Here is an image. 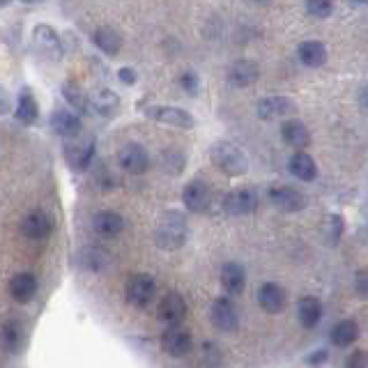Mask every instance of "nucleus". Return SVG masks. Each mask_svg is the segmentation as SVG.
<instances>
[{
    "label": "nucleus",
    "instance_id": "obj_1",
    "mask_svg": "<svg viewBox=\"0 0 368 368\" xmlns=\"http://www.w3.org/2000/svg\"><path fill=\"white\" fill-rule=\"evenodd\" d=\"M187 217L177 209H168L161 214V219L157 221L155 228V242L163 251H177L180 246L187 242Z\"/></svg>",
    "mask_w": 368,
    "mask_h": 368
},
{
    "label": "nucleus",
    "instance_id": "obj_2",
    "mask_svg": "<svg viewBox=\"0 0 368 368\" xmlns=\"http://www.w3.org/2000/svg\"><path fill=\"white\" fill-rule=\"evenodd\" d=\"M209 159H212L214 168L228 177H242L249 173V157H246V152L231 141L214 143L212 150H209Z\"/></svg>",
    "mask_w": 368,
    "mask_h": 368
},
{
    "label": "nucleus",
    "instance_id": "obj_3",
    "mask_svg": "<svg viewBox=\"0 0 368 368\" xmlns=\"http://www.w3.org/2000/svg\"><path fill=\"white\" fill-rule=\"evenodd\" d=\"M157 297V281L150 274H131L124 283V300L129 306L145 308Z\"/></svg>",
    "mask_w": 368,
    "mask_h": 368
},
{
    "label": "nucleus",
    "instance_id": "obj_4",
    "mask_svg": "<svg viewBox=\"0 0 368 368\" xmlns=\"http://www.w3.org/2000/svg\"><path fill=\"white\" fill-rule=\"evenodd\" d=\"M94 152H97V141L90 136H76L67 138L65 143V159L72 170H86L90 168V163L94 159Z\"/></svg>",
    "mask_w": 368,
    "mask_h": 368
},
{
    "label": "nucleus",
    "instance_id": "obj_5",
    "mask_svg": "<svg viewBox=\"0 0 368 368\" xmlns=\"http://www.w3.org/2000/svg\"><path fill=\"white\" fill-rule=\"evenodd\" d=\"M194 347V336L182 322L177 325H166L161 332V350L170 357H187Z\"/></svg>",
    "mask_w": 368,
    "mask_h": 368
},
{
    "label": "nucleus",
    "instance_id": "obj_6",
    "mask_svg": "<svg viewBox=\"0 0 368 368\" xmlns=\"http://www.w3.org/2000/svg\"><path fill=\"white\" fill-rule=\"evenodd\" d=\"M221 207L231 217H249L258 209V194L253 189H233L224 196Z\"/></svg>",
    "mask_w": 368,
    "mask_h": 368
},
{
    "label": "nucleus",
    "instance_id": "obj_7",
    "mask_svg": "<svg viewBox=\"0 0 368 368\" xmlns=\"http://www.w3.org/2000/svg\"><path fill=\"white\" fill-rule=\"evenodd\" d=\"M267 198L281 212H302L306 207V194L290 187V184H274V187H270Z\"/></svg>",
    "mask_w": 368,
    "mask_h": 368
},
{
    "label": "nucleus",
    "instance_id": "obj_8",
    "mask_svg": "<svg viewBox=\"0 0 368 368\" xmlns=\"http://www.w3.org/2000/svg\"><path fill=\"white\" fill-rule=\"evenodd\" d=\"M209 320H212V325L224 334L237 332L239 313H237V306L233 304L231 297H217V300H214L212 311H209Z\"/></svg>",
    "mask_w": 368,
    "mask_h": 368
},
{
    "label": "nucleus",
    "instance_id": "obj_9",
    "mask_svg": "<svg viewBox=\"0 0 368 368\" xmlns=\"http://www.w3.org/2000/svg\"><path fill=\"white\" fill-rule=\"evenodd\" d=\"M145 118L155 120V122L177 127V129H192L196 124V120L192 113L177 109V106H148L145 109Z\"/></svg>",
    "mask_w": 368,
    "mask_h": 368
},
{
    "label": "nucleus",
    "instance_id": "obj_10",
    "mask_svg": "<svg viewBox=\"0 0 368 368\" xmlns=\"http://www.w3.org/2000/svg\"><path fill=\"white\" fill-rule=\"evenodd\" d=\"M118 163L124 173L129 175H143L150 168V155L145 152L143 145L138 143H127L124 148L118 152Z\"/></svg>",
    "mask_w": 368,
    "mask_h": 368
},
{
    "label": "nucleus",
    "instance_id": "obj_11",
    "mask_svg": "<svg viewBox=\"0 0 368 368\" xmlns=\"http://www.w3.org/2000/svg\"><path fill=\"white\" fill-rule=\"evenodd\" d=\"M18 231L25 239H35V242H40V239H47L51 233H53V221L44 209H33V212H28L25 217L21 219V226H18Z\"/></svg>",
    "mask_w": 368,
    "mask_h": 368
},
{
    "label": "nucleus",
    "instance_id": "obj_12",
    "mask_svg": "<svg viewBox=\"0 0 368 368\" xmlns=\"http://www.w3.org/2000/svg\"><path fill=\"white\" fill-rule=\"evenodd\" d=\"M212 189L202 180H192L182 189V202L189 212H207L212 205Z\"/></svg>",
    "mask_w": 368,
    "mask_h": 368
},
{
    "label": "nucleus",
    "instance_id": "obj_13",
    "mask_svg": "<svg viewBox=\"0 0 368 368\" xmlns=\"http://www.w3.org/2000/svg\"><path fill=\"white\" fill-rule=\"evenodd\" d=\"M184 315H187V302H184V297L180 293H175V290H170L159 300V306H157V318L163 325H177V322L184 320Z\"/></svg>",
    "mask_w": 368,
    "mask_h": 368
},
{
    "label": "nucleus",
    "instance_id": "obj_14",
    "mask_svg": "<svg viewBox=\"0 0 368 368\" xmlns=\"http://www.w3.org/2000/svg\"><path fill=\"white\" fill-rule=\"evenodd\" d=\"M285 304H288V295H285V290L278 283L267 281L258 288V306L263 308L265 313H270V315L281 313L285 308Z\"/></svg>",
    "mask_w": 368,
    "mask_h": 368
},
{
    "label": "nucleus",
    "instance_id": "obj_15",
    "mask_svg": "<svg viewBox=\"0 0 368 368\" xmlns=\"http://www.w3.org/2000/svg\"><path fill=\"white\" fill-rule=\"evenodd\" d=\"M219 281L228 297H239L246 288V272L239 263H226L221 267Z\"/></svg>",
    "mask_w": 368,
    "mask_h": 368
},
{
    "label": "nucleus",
    "instance_id": "obj_16",
    "mask_svg": "<svg viewBox=\"0 0 368 368\" xmlns=\"http://www.w3.org/2000/svg\"><path fill=\"white\" fill-rule=\"evenodd\" d=\"M8 293L16 304H28L37 295V278L30 272H18L10 278Z\"/></svg>",
    "mask_w": 368,
    "mask_h": 368
},
{
    "label": "nucleus",
    "instance_id": "obj_17",
    "mask_svg": "<svg viewBox=\"0 0 368 368\" xmlns=\"http://www.w3.org/2000/svg\"><path fill=\"white\" fill-rule=\"evenodd\" d=\"M258 76H260L258 62L242 58V60H235L231 69H228V83L233 88H249L256 83Z\"/></svg>",
    "mask_w": 368,
    "mask_h": 368
},
{
    "label": "nucleus",
    "instance_id": "obj_18",
    "mask_svg": "<svg viewBox=\"0 0 368 368\" xmlns=\"http://www.w3.org/2000/svg\"><path fill=\"white\" fill-rule=\"evenodd\" d=\"M25 332L18 320H3L0 322V350L16 354L23 350Z\"/></svg>",
    "mask_w": 368,
    "mask_h": 368
},
{
    "label": "nucleus",
    "instance_id": "obj_19",
    "mask_svg": "<svg viewBox=\"0 0 368 368\" xmlns=\"http://www.w3.org/2000/svg\"><path fill=\"white\" fill-rule=\"evenodd\" d=\"M51 129H53V134L62 138H76L83 134V122H81V118L76 113L60 109L53 111V116H51Z\"/></svg>",
    "mask_w": 368,
    "mask_h": 368
},
{
    "label": "nucleus",
    "instance_id": "obj_20",
    "mask_svg": "<svg viewBox=\"0 0 368 368\" xmlns=\"http://www.w3.org/2000/svg\"><path fill=\"white\" fill-rule=\"evenodd\" d=\"M33 37H35V44L40 49V53H44L47 58L51 60H58L62 55V44H60V37L55 33L51 25L47 23H40L37 28L33 30Z\"/></svg>",
    "mask_w": 368,
    "mask_h": 368
},
{
    "label": "nucleus",
    "instance_id": "obj_21",
    "mask_svg": "<svg viewBox=\"0 0 368 368\" xmlns=\"http://www.w3.org/2000/svg\"><path fill=\"white\" fill-rule=\"evenodd\" d=\"M258 116L263 120H274V118H285L295 113V104L283 94H270V97L258 101Z\"/></svg>",
    "mask_w": 368,
    "mask_h": 368
},
{
    "label": "nucleus",
    "instance_id": "obj_22",
    "mask_svg": "<svg viewBox=\"0 0 368 368\" xmlns=\"http://www.w3.org/2000/svg\"><path fill=\"white\" fill-rule=\"evenodd\" d=\"M92 226L94 231H97V235H101V237L106 239H113L124 231V219L116 209H101V212L94 214Z\"/></svg>",
    "mask_w": 368,
    "mask_h": 368
},
{
    "label": "nucleus",
    "instance_id": "obj_23",
    "mask_svg": "<svg viewBox=\"0 0 368 368\" xmlns=\"http://www.w3.org/2000/svg\"><path fill=\"white\" fill-rule=\"evenodd\" d=\"M281 136H283V143L290 145L295 152L297 150H306L311 145V134H308L306 124L300 122L297 118L285 120V122L281 124Z\"/></svg>",
    "mask_w": 368,
    "mask_h": 368
},
{
    "label": "nucleus",
    "instance_id": "obj_24",
    "mask_svg": "<svg viewBox=\"0 0 368 368\" xmlns=\"http://www.w3.org/2000/svg\"><path fill=\"white\" fill-rule=\"evenodd\" d=\"M297 320L304 329H313L322 320V302L313 295H304L297 302Z\"/></svg>",
    "mask_w": 368,
    "mask_h": 368
},
{
    "label": "nucleus",
    "instance_id": "obj_25",
    "mask_svg": "<svg viewBox=\"0 0 368 368\" xmlns=\"http://www.w3.org/2000/svg\"><path fill=\"white\" fill-rule=\"evenodd\" d=\"M288 170L293 173L297 180L302 182H313L318 177V166H315L313 157L304 150H297L288 161Z\"/></svg>",
    "mask_w": 368,
    "mask_h": 368
},
{
    "label": "nucleus",
    "instance_id": "obj_26",
    "mask_svg": "<svg viewBox=\"0 0 368 368\" xmlns=\"http://www.w3.org/2000/svg\"><path fill=\"white\" fill-rule=\"evenodd\" d=\"M297 55H300L302 65H306V67H322L327 62V49H325V44L318 40L302 42L300 49H297Z\"/></svg>",
    "mask_w": 368,
    "mask_h": 368
},
{
    "label": "nucleus",
    "instance_id": "obj_27",
    "mask_svg": "<svg viewBox=\"0 0 368 368\" xmlns=\"http://www.w3.org/2000/svg\"><path fill=\"white\" fill-rule=\"evenodd\" d=\"M329 339H332V343L339 347V350H345V347H350L354 341L359 339V325L350 318L336 322L332 334H329Z\"/></svg>",
    "mask_w": 368,
    "mask_h": 368
},
{
    "label": "nucleus",
    "instance_id": "obj_28",
    "mask_svg": "<svg viewBox=\"0 0 368 368\" xmlns=\"http://www.w3.org/2000/svg\"><path fill=\"white\" fill-rule=\"evenodd\" d=\"M92 42L97 44V49L104 51L106 55H118L120 49H122V35L118 33L111 25H101V28L94 30Z\"/></svg>",
    "mask_w": 368,
    "mask_h": 368
},
{
    "label": "nucleus",
    "instance_id": "obj_29",
    "mask_svg": "<svg viewBox=\"0 0 368 368\" xmlns=\"http://www.w3.org/2000/svg\"><path fill=\"white\" fill-rule=\"evenodd\" d=\"M14 116H16V120L21 124H35L37 122V118H40V106H37L33 94H30V92L18 94Z\"/></svg>",
    "mask_w": 368,
    "mask_h": 368
},
{
    "label": "nucleus",
    "instance_id": "obj_30",
    "mask_svg": "<svg viewBox=\"0 0 368 368\" xmlns=\"http://www.w3.org/2000/svg\"><path fill=\"white\" fill-rule=\"evenodd\" d=\"M120 106L118 94L113 90H99L90 94V111L99 113V116H113Z\"/></svg>",
    "mask_w": 368,
    "mask_h": 368
},
{
    "label": "nucleus",
    "instance_id": "obj_31",
    "mask_svg": "<svg viewBox=\"0 0 368 368\" xmlns=\"http://www.w3.org/2000/svg\"><path fill=\"white\" fill-rule=\"evenodd\" d=\"M345 224L341 214H329V217L322 221V239H325L327 246H336L343 237Z\"/></svg>",
    "mask_w": 368,
    "mask_h": 368
},
{
    "label": "nucleus",
    "instance_id": "obj_32",
    "mask_svg": "<svg viewBox=\"0 0 368 368\" xmlns=\"http://www.w3.org/2000/svg\"><path fill=\"white\" fill-rule=\"evenodd\" d=\"M62 94H65V99H67L69 104H72L79 113H92V111H90V94H88L81 86H76V83H72V81H69V83L62 86Z\"/></svg>",
    "mask_w": 368,
    "mask_h": 368
},
{
    "label": "nucleus",
    "instance_id": "obj_33",
    "mask_svg": "<svg viewBox=\"0 0 368 368\" xmlns=\"http://www.w3.org/2000/svg\"><path fill=\"white\" fill-rule=\"evenodd\" d=\"M184 163H187V157H184L180 150H173V148L163 150L161 157H159L161 170H163V173H170V175H180Z\"/></svg>",
    "mask_w": 368,
    "mask_h": 368
},
{
    "label": "nucleus",
    "instance_id": "obj_34",
    "mask_svg": "<svg viewBox=\"0 0 368 368\" xmlns=\"http://www.w3.org/2000/svg\"><path fill=\"white\" fill-rule=\"evenodd\" d=\"M306 10L311 16L327 18L334 14V0H306Z\"/></svg>",
    "mask_w": 368,
    "mask_h": 368
},
{
    "label": "nucleus",
    "instance_id": "obj_35",
    "mask_svg": "<svg viewBox=\"0 0 368 368\" xmlns=\"http://www.w3.org/2000/svg\"><path fill=\"white\" fill-rule=\"evenodd\" d=\"M180 86H182V90L187 94H198L200 81H198V76H196L194 72H187V74L180 76Z\"/></svg>",
    "mask_w": 368,
    "mask_h": 368
},
{
    "label": "nucleus",
    "instance_id": "obj_36",
    "mask_svg": "<svg viewBox=\"0 0 368 368\" xmlns=\"http://www.w3.org/2000/svg\"><path fill=\"white\" fill-rule=\"evenodd\" d=\"M366 366H368V354H366V350L357 347V350H352V354H347L345 368H366Z\"/></svg>",
    "mask_w": 368,
    "mask_h": 368
},
{
    "label": "nucleus",
    "instance_id": "obj_37",
    "mask_svg": "<svg viewBox=\"0 0 368 368\" xmlns=\"http://www.w3.org/2000/svg\"><path fill=\"white\" fill-rule=\"evenodd\" d=\"M83 256H88V258H90V260H86V267L88 270H101V267H104V263H99V258H106L104 256V249H86L83 251Z\"/></svg>",
    "mask_w": 368,
    "mask_h": 368
},
{
    "label": "nucleus",
    "instance_id": "obj_38",
    "mask_svg": "<svg viewBox=\"0 0 368 368\" xmlns=\"http://www.w3.org/2000/svg\"><path fill=\"white\" fill-rule=\"evenodd\" d=\"M329 359V352L325 350V347H318V350H313L311 354H306V366H311V368H320L325 361Z\"/></svg>",
    "mask_w": 368,
    "mask_h": 368
},
{
    "label": "nucleus",
    "instance_id": "obj_39",
    "mask_svg": "<svg viewBox=\"0 0 368 368\" xmlns=\"http://www.w3.org/2000/svg\"><path fill=\"white\" fill-rule=\"evenodd\" d=\"M354 293L361 300H366L368 295V276H366V270H359L357 274H354Z\"/></svg>",
    "mask_w": 368,
    "mask_h": 368
},
{
    "label": "nucleus",
    "instance_id": "obj_40",
    "mask_svg": "<svg viewBox=\"0 0 368 368\" xmlns=\"http://www.w3.org/2000/svg\"><path fill=\"white\" fill-rule=\"evenodd\" d=\"M118 79L122 81L124 86H134V83H136V72H134L131 67H122V69L118 72Z\"/></svg>",
    "mask_w": 368,
    "mask_h": 368
},
{
    "label": "nucleus",
    "instance_id": "obj_41",
    "mask_svg": "<svg viewBox=\"0 0 368 368\" xmlns=\"http://www.w3.org/2000/svg\"><path fill=\"white\" fill-rule=\"evenodd\" d=\"M10 106H12V97H10V92L5 90L3 86H0V116H3V113H8V111H10Z\"/></svg>",
    "mask_w": 368,
    "mask_h": 368
},
{
    "label": "nucleus",
    "instance_id": "obj_42",
    "mask_svg": "<svg viewBox=\"0 0 368 368\" xmlns=\"http://www.w3.org/2000/svg\"><path fill=\"white\" fill-rule=\"evenodd\" d=\"M21 3H25V5H40V3H44V0H21Z\"/></svg>",
    "mask_w": 368,
    "mask_h": 368
},
{
    "label": "nucleus",
    "instance_id": "obj_43",
    "mask_svg": "<svg viewBox=\"0 0 368 368\" xmlns=\"http://www.w3.org/2000/svg\"><path fill=\"white\" fill-rule=\"evenodd\" d=\"M350 3H354V5H366V0H350Z\"/></svg>",
    "mask_w": 368,
    "mask_h": 368
},
{
    "label": "nucleus",
    "instance_id": "obj_44",
    "mask_svg": "<svg viewBox=\"0 0 368 368\" xmlns=\"http://www.w3.org/2000/svg\"><path fill=\"white\" fill-rule=\"evenodd\" d=\"M12 0H0V8H3V5H10Z\"/></svg>",
    "mask_w": 368,
    "mask_h": 368
},
{
    "label": "nucleus",
    "instance_id": "obj_45",
    "mask_svg": "<svg viewBox=\"0 0 368 368\" xmlns=\"http://www.w3.org/2000/svg\"><path fill=\"white\" fill-rule=\"evenodd\" d=\"M256 3H260V5H267V3H270V0H256Z\"/></svg>",
    "mask_w": 368,
    "mask_h": 368
}]
</instances>
